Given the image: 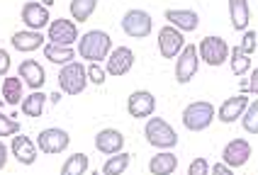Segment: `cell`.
<instances>
[{"instance_id": "cell-23", "label": "cell", "mask_w": 258, "mask_h": 175, "mask_svg": "<svg viewBox=\"0 0 258 175\" xmlns=\"http://www.w3.org/2000/svg\"><path fill=\"white\" fill-rule=\"evenodd\" d=\"M25 83H22V78L20 75H5V80H3V100L8 102V105H22V90H25Z\"/></svg>"}, {"instance_id": "cell-35", "label": "cell", "mask_w": 258, "mask_h": 175, "mask_svg": "<svg viewBox=\"0 0 258 175\" xmlns=\"http://www.w3.org/2000/svg\"><path fill=\"white\" fill-rule=\"evenodd\" d=\"M241 90H244V95H246V93H256V95H258V68H253L248 85H246V83H241Z\"/></svg>"}, {"instance_id": "cell-5", "label": "cell", "mask_w": 258, "mask_h": 175, "mask_svg": "<svg viewBox=\"0 0 258 175\" xmlns=\"http://www.w3.org/2000/svg\"><path fill=\"white\" fill-rule=\"evenodd\" d=\"M198 54H200V58L207 66H224L227 58H229V46H227V42L222 37L212 34V37H205L200 42Z\"/></svg>"}, {"instance_id": "cell-15", "label": "cell", "mask_w": 258, "mask_h": 175, "mask_svg": "<svg viewBox=\"0 0 258 175\" xmlns=\"http://www.w3.org/2000/svg\"><path fill=\"white\" fill-rule=\"evenodd\" d=\"M13 156L22 165H32L34 160H37V153H39V146H37V141H32L29 136H25V134H15L13 136Z\"/></svg>"}, {"instance_id": "cell-18", "label": "cell", "mask_w": 258, "mask_h": 175, "mask_svg": "<svg viewBox=\"0 0 258 175\" xmlns=\"http://www.w3.org/2000/svg\"><path fill=\"white\" fill-rule=\"evenodd\" d=\"M246 107H248V98H246V95H234V98H227V100L222 102L217 117H219L224 124H231V122H236V119L244 117Z\"/></svg>"}, {"instance_id": "cell-38", "label": "cell", "mask_w": 258, "mask_h": 175, "mask_svg": "<svg viewBox=\"0 0 258 175\" xmlns=\"http://www.w3.org/2000/svg\"><path fill=\"white\" fill-rule=\"evenodd\" d=\"M5 163H8V144L0 141V170L5 168Z\"/></svg>"}, {"instance_id": "cell-28", "label": "cell", "mask_w": 258, "mask_h": 175, "mask_svg": "<svg viewBox=\"0 0 258 175\" xmlns=\"http://www.w3.org/2000/svg\"><path fill=\"white\" fill-rule=\"evenodd\" d=\"M129 160H132V156L129 153H115V156H107V163L102 165V175H122L124 170L129 168Z\"/></svg>"}, {"instance_id": "cell-21", "label": "cell", "mask_w": 258, "mask_h": 175, "mask_svg": "<svg viewBox=\"0 0 258 175\" xmlns=\"http://www.w3.org/2000/svg\"><path fill=\"white\" fill-rule=\"evenodd\" d=\"M229 17H231V27L236 32H246L248 29V20H251L248 0H229Z\"/></svg>"}, {"instance_id": "cell-3", "label": "cell", "mask_w": 258, "mask_h": 175, "mask_svg": "<svg viewBox=\"0 0 258 175\" xmlns=\"http://www.w3.org/2000/svg\"><path fill=\"white\" fill-rule=\"evenodd\" d=\"M180 119H183V127L187 131H205L212 124V119H215V105L207 100L190 102L183 110Z\"/></svg>"}, {"instance_id": "cell-34", "label": "cell", "mask_w": 258, "mask_h": 175, "mask_svg": "<svg viewBox=\"0 0 258 175\" xmlns=\"http://www.w3.org/2000/svg\"><path fill=\"white\" fill-rule=\"evenodd\" d=\"M212 168V163H207V158H195L187 165V175H207Z\"/></svg>"}, {"instance_id": "cell-13", "label": "cell", "mask_w": 258, "mask_h": 175, "mask_svg": "<svg viewBox=\"0 0 258 175\" xmlns=\"http://www.w3.org/2000/svg\"><path fill=\"white\" fill-rule=\"evenodd\" d=\"M22 22H25L27 29H34V32L44 29L49 25V10H46V5L37 3V0L25 3L22 5Z\"/></svg>"}, {"instance_id": "cell-29", "label": "cell", "mask_w": 258, "mask_h": 175, "mask_svg": "<svg viewBox=\"0 0 258 175\" xmlns=\"http://www.w3.org/2000/svg\"><path fill=\"white\" fill-rule=\"evenodd\" d=\"M229 63L234 75H244L251 68V56L241 51V46H234V49H229Z\"/></svg>"}, {"instance_id": "cell-19", "label": "cell", "mask_w": 258, "mask_h": 175, "mask_svg": "<svg viewBox=\"0 0 258 175\" xmlns=\"http://www.w3.org/2000/svg\"><path fill=\"white\" fill-rule=\"evenodd\" d=\"M20 78H22V83L27 88H34V90H39L44 85V80H46V73H44L42 63H37L34 58H27V61H22L20 63Z\"/></svg>"}, {"instance_id": "cell-11", "label": "cell", "mask_w": 258, "mask_h": 175, "mask_svg": "<svg viewBox=\"0 0 258 175\" xmlns=\"http://www.w3.org/2000/svg\"><path fill=\"white\" fill-rule=\"evenodd\" d=\"M251 153H253V148L246 139H231L222 151V163H227L229 168H241L251 158Z\"/></svg>"}, {"instance_id": "cell-7", "label": "cell", "mask_w": 258, "mask_h": 175, "mask_svg": "<svg viewBox=\"0 0 258 175\" xmlns=\"http://www.w3.org/2000/svg\"><path fill=\"white\" fill-rule=\"evenodd\" d=\"M71 144V134L66 129H58V127H51V129L39 131L37 136V146L42 153H49V156H56L61 151H66Z\"/></svg>"}, {"instance_id": "cell-31", "label": "cell", "mask_w": 258, "mask_h": 175, "mask_svg": "<svg viewBox=\"0 0 258 175\" xmlns=\"http://www.w3.org/2000/svg\"><path fill=\"white\" fill-rule=\"evenodd\" d=\"M15 134H20V124L15 122V117L10 119L8 115H3V112H0V139H5V136H15Z\"/></svg>"}, {"instance_id": "cell-17", "label": "cell", "mask_w": 258, "mask_h": 175, "mask_svg": "<svg viewBox=\"0 0 258 175\" xmlns=\"http://www.w3.org/2000/svg\"><path fill=\"white\" fill-rule=\"evenodd\" d=\"M163 17L171 27L183 29V32H195L200 27V15L195 10H166Z\"/></svg>"}, {"instance_id": "cell-36", "label": "cell", "mask_w": 258, "mask_h": 175, "mask_svg": "<svg viewBox=\"0 0 258 175\" xmlns=\"http://www.w3.org/2000/svg\"><path fill=\"white\" fill-rule=\"evenodd\" d=\"M210 173H212V175H234V170H231L227 163H212Z\"/></svg>"}, {"instance_id": "cell-1", "label": "cell", "mask_w": 258, "mask_h": 175, "mask_svg": "<svg viewBox=\"0 0 258 175\" xmlns=\"http://www.w3.org/2000/svg\"><path fill=\"white\" fill-rule=\"evenodd\" d=\"M110 49H112L110 34L102 32V29H93V32H88V34H83L78 39V49L76 51L90 63H100V61L110 56Z\"/></svg>"}, {"instance_id": "cell-12", "label": "cell", "mask_w": 258, "mask_h": 175, "mask_svg": "<svg viewBox=\"0 0 258 175\" xmlns=\"http://www.w3.org/2000/svg\"><path fill=\"white\" fill-rule=\"evenodd\" d=\"M154 110H156V98L149 90H137L127 98V112L134 119H146L154 115Z\"/></svg>"}, {"instance_id": "cell-24", "label": "cell", "mask_w": 258, "mask_h": 175, "mask_svg": "<svg viewBox=\"0 0 258 175\" xmlns=\"http://www.w3.org/2000/svg\"><path fill=\"white\" fill-rule=\"evenodd\" d=\"M44 56H46V61H51V63H58V66H66V63H71V61H76V49H71V46H61V44H46L42 49Z\"/></svg>"}, {"instance_id": "cell-9", "label": "cell", "mask_w": 258, "mask_h": 175, "mask_svg": "<svg viewBox=\"0 0 258 175\" xmlns=\"http://www.w3.org/2000/svg\"><path fill=\"white\" fill-rule=\"evenodd\" d=\"M183 46H185V39H183L180 29L166 25L158 32V51H161L163 58H178V54L183 51Z\"/></svg>"}, {"instance_id": "cell-4", "label": "cell", "mask_w": 258, "mask_h": 175, "mask_svg": "<svg viewBox=\"0 0 258 175\" xmlns=\"http://www.w3.org/2000/svg\"><path fill=\"white\" fill-rule=\"evenodd\" d=\"M88 85V73L86 66L81 61H71L58 71V88L66 95H81Z\"/></svg>"}, {"instance_id": "cell-14", "label": "cell", "mask_w": 258, "mask_h": 175, "mask_svg": "<svg viewBox=\"0 0 258 175\" xmlns=\"http://www.w3.org/2000/svg\"><path fill=\"white\" fill-rule=\"evenodd\" d=\"M132 66H134V51L129 46H117L115 51L107 56L105 71L110 73V75H124V73H129Z\"/></svg>"}, {"instance_id": "cell-6", "label": "cell", "mask_w": 258, "mask_h": 175, "mask_svg": "<svg viewBox=\"0 0 258 175\" xmlns=\"http://www.w3.org/2000/svg\"><path fill=\"white\" fill-rule=\"evenodd\" d=\"M198 66H200V54H198V46L195 44H187L183 46V51L178 54V61H175V80L180 85L190 83L198 73Z\"/></svg>"}, {"instance_id": "cell-30", "label": "cell", "mask_w": 258, "mask_h": 175, "mask_svg": "<svg viewBox=\"0 0 258 175\" xmlns=\"http://www.w3.org/2000/svg\"><path fill=\"white\" fill-rule=\"evenodd\" d=\"M244 129L248 134H258V100L248 102V107H246L244 112Z\"/></svg>"}, {"instance_id": "cell-40", "label": "cell", "mask_w": 258, "mask_h": 175, "mask_svg": "<svg viewBox=\"0 0 258 175\" xmlns=\"http://www.w3.org/2000/svg\"><path fill=\"white\" fill-rule=\"evenodd\" d=\"M173 175H175V173H173Z\"/></svg>"}, {"instance_id": "cell-26", "label": "cell", "mask_w": 258, "mask_h": 175, "mask_svg": "<svg viewBox=\"0 0 258 175\" xmlns=\"http://www.w3.org/2000/svg\"><path fill=\"white\" fill-rule=\"evenodd\" d=\"M95 8H98V0H71V5H69L76 25H78V22H88L90 15L95 13Z\"/></svg>"}, {"instance_id": "cell-39", "label": "cell", "mask_w": 258, "mask_h": 175, "mask_svg": "<svg viewBox=\"0 0 258 175\" xmlns=\"http://www.w3.org/2000/svg\"><path fill=\"white\" fill-rule=\"evenodd\" d=\"M37 3H42V5H46V8H51V5H54V0H37Z\"/></svg>"}, {"instance_id": "cell-20", "label": "cell", "mask_w": 258, "mask_h": 175, "mask_svg": "<svg viewBox=\"0 0 258 175\" xmlns=\"http://www.w3.org/2000/svg\"><path fill=\"white\" fill-rule=\"evenodd\" d=\"M44 46V34L34 32V29H20L13 34V49L17 51H34Z\"/></svg>"}, {"instance_id": "cell-25", "label": "cell", "mask_w": 258, "mask_h": 175, "mask_svg": "<svg viewBox=\"0 0 258 175\" xmlns=\"http://www.w3.org/2000/svg\"><path fill=\"white\" fill-rule=\"evenodd\" d=\"M46 95H44L42 90H34L32 95H27L25 100H22V115L25 117H32V119H37V117H42L44 115V105H46Z\"/></svg>"}, {"instance_id": "cell-2", "label": "cell", "mask_w": 258, "mask_h": 175, "mask_svg": "<svg viewBox=\"0 0 258 175\" xmlns=\"http://www.w3.org/2000/svg\"><path fill=\"white\" fill-rule=\"evenodd\" d=\"M144 136L158 151H171L173 146H178V131L161 117H149V122L144 127Z\"/></svg>"}, {"instance_id": "cell-16", "label": "cell", "mask_w": 258, "mask_h": 175, "mask_svg": "<svg viewBox=\"0 0 258 175\" xmlns=\"http://www.w3.org/2000/svg\"><path fill=\"white\" fill-rule=\"evenodd\" d=\"M95 148H98L100 153H105V156L122 153V148H124V136H122V131H117V129L98 131V136H95Z\"/></svg>"}, {"instance_id": "cell-27", "label": "cell", "mask_w": 258, "mask_h": 175, "mask_svg": "<svg viewBox=\"0 0 258 175\" xmlns=\"http://www.w3.org/2000/svg\"><path fill=\"white\" fill-rule=\"evenodd\" d=\"M88 165H90V160L86 153H71V158H66L61 165V175H86Z\"/></svg>"}, {"instance_id": "cell-22", "label": "cell", "mask_w": 258, "mask_h": 175, "mask_svg": "<svg viewBox=\"0 0 258 175\" xmlns=\"http://www.w3.org/2000/svg\"><path fill=\"white\" fill-rule=\"evenodd\" d=\"M178 168V158L171 151H158L154 158L149 160V170L151 175H173Z\"/></svg>"}, {"instance_id": "cell-32", "label": "cell", "mask_w": 258, "mask_h": 175, "mask_svg": "<svg viewBox=\"0 0 258 175\" xmlns=\"http://www.w3.org/2000/svg\"><path fill=\"white\" fill-rule=\"evenodd\" d=\"M86 73H88V80H90L93 85H102L105 78H107V71L102 68L100 63H90V66H86Z\"/></svg>"}, {"instance_id": "cell-10", "label": "cell", "mask_w": 258, "mask_h": 175, "mask_svg": "<svg viewBox=\"0 0 258 175\" xmlns=\"http://www.w3.org/2000/svg\"><path fill=\"white\" fill-rule=\"evenodd\" d=\"M49 44H61V46H73V42L78 39V27L76 22L66 20V17H58L49 25Z\"/></svg>"}, {"instance_id": "cell-37", "label": "cell", "mask_w": 258, "mask_h": 175, "mask_svg": "<svg viewBox=\"0 0 258 175\" xmlns=\"http://www.w3.org/2000/svg\"><path fill=\"white\" fill-rule=\"evenodd\" d=\"M8 71H10V54L0 49V75H8Z\"/></svg>"}, {"instance_id": "cell-33", "label": "cell", "mask_w": 258, "mask_h": 175, "mask_svg": "<svg viewBox=\"0 0 258 175\" xmlns=\"http://www.w3.org/2000/svg\"><path fill=\"white\" fill-rule=\"evenodd\" d=\"M256 42H258V34L253 32V29H246L244 39H241V44H239V46H241V51H244V54H248V56H251V54L256 51Z\"/></svg>"}, {"instance_id": "cell-8", "label": "cell", "mask_w": 258, "mask_h": 175, "mask_svg": "<svg viewBox=\"0 0 258 175\" xmlns=\"http://www.w3.org/2000/svg\"><path fill=\"white\" fill-rule=\"evenodd\" d=\"M151 27H154V22H151V15L146 10H127L122 17V32L127 37H134V39L149 37Z\"/></svg>"}]
</instances>
